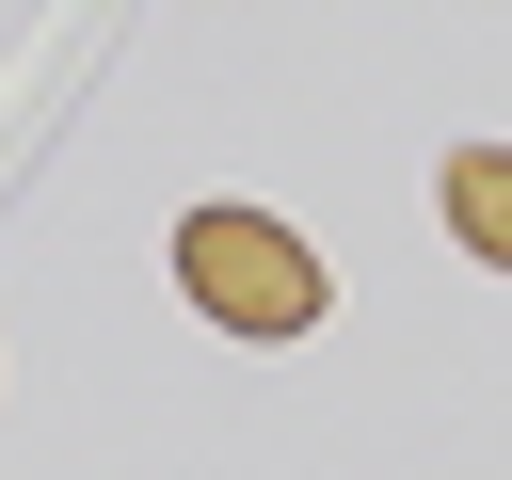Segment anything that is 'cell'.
<instances>
[{"mask_svg":"<svg viewBox=\"0 0 512 480\" xmlns=\"http://www.w3.org/2000/svg\"><path fill=\"white\" fill-rule=\"evenodd\" d=\"M176 272H192V304H208L224 336H304V320H320V256H304L272 208H192V224H176Z\"/></svg>","mask_w":512,"mask_h":480,"instance_id":"obj_1","label":"cell"},{"mask_svg":"<svg viewBox=\"0 0 512 480\" xmlns=\"http://www.w3.org/2000/svg\"><path fill=\"white\" fill-rule=\"evenodd\" d=\"M448 224H464V256L512 272V144H464V160H448Z\"/></svg>","mask_w":512,"mask_h":480,"instance_id":"obj_2","label":"cell"}]
</instances>
